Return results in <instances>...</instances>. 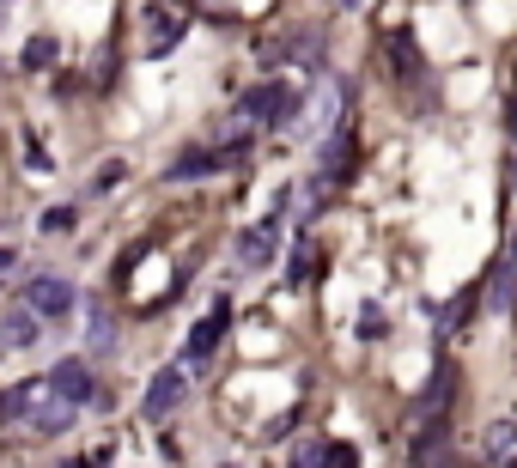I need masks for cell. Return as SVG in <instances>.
Listing matches in <instances>:
<instances>
[{"label":"cell","mask_w":517,"mask_h":468,"mask_svg":"<svg viewBox=\"0 0 517 468\" xmlns=\"http://www.w3.org/2000/svg\"><path fill=\"white\" fill-rule=\"evenodd\" d=\"M299 92H292V86H280V80H262V86H250L244 98H238V128L244 122H262V128H292V116H299Z\"/></svg>","instance_id":"6da1fadb"},{"label":"cell","mask_w":517,"mask_h":468,"mask_svg":"<svg viewBox=\"0 0 517 468\" xmlns=\"http://www.w3.org/2000/svg\"><path fill=\"white\" fill-rule=\"evenodd\" d=\"M19 310H31L37 323H61L67 310H73V280H61V274H31Z\"/></svg>","instance_id":"7a4b0ae2"},{"label":"cell","mask_w":517,"mask_h":468,"mask_svg":"<svg viewBox=\"0 0 517 468\" xmlns=\"http://www.w3.org/2000/svg\"><path fill=\"white\" fill-rule=\"evenodd\" d=\"M445 420H451V408H414V432H408V462L414 468H432L438 456H445Z\"/></svg>","instance_id":"3957f363"},{"label":"cell","mask_w":517,"mask_h":468,"mask_svg":"<svg viewBox=\"0 0 517 468\" xmlns=\"http://www.w3.org/2000/svg\"><path fill=\"white\" fill-rule=\"evenodd\" d=\"M299 116H305V134H335L341 116H347V80H323L317 98L299 104Z\"/></svg>","instance_id":"277c9868"},{"label":"cell","mask_w":517,"mask_h":468,"mask_svg":"<svg viewBox=\"0 0 517 468\" xmlns=\"http://www.w3.org/2000/svg\"><path fill=\"white\" fill-rule=\"evenodd\" d=\"M49 396H55V402H67V408H86V402H98L92 365H86V359H61V365L49 371Z\"/></svg>","instance_id":"5b68a950"},{"label":"cell","mask_w":517,"mask_h":468,"mask_svg":"<svg viewBox=\"0 0 517 468\" xmlns=\"http://www.w3.org/2000/svg\"><path fill=\"white\" fill-rule=\"evenodd\" d=\"M226 329H232V304H213L207 317H201V323L189 329V341H183V359H189V365L201 371V365H207V359L219 353V341H226Z\"/></svg>","instance_id":"8992f818"},{"label":"cell","mask_w":517,"mask_h":468,"mask_svg":"<svg viewBox=\"0 0 517 468\" xmlns=\"http://www.w3.org/2000/svg\"><path fill=\"white\" fill-rule=\"evenodd\" d=\"M183 396H189V377H183L177 365H165V371H153V383H146L140 414H146V420H171V414L183 408Z\"/></svg>","instance_id":"52a82bcc"},{"label":"cell","mask_w":517,"mask_h":468,"mask_svg":"<svg viewBox=\"0 0 517 468\" xmlns=\"http://www.w3.org/2000/svg\"><path fill=\"white\" fill-rule=\"evenodd\" d=\"M274 250H280V219H274V213H268L262 225H250V231H238V262H244V268H268Z\"/></svg>","instance_id":"ba28073f"},{"label":"cell","mask_w":517,"mask_h":468,"mask_svg":"<svg viewBox=\"0 0 517 468\" xmlns=\"http://www.w3.org/2000/svg\"><path fill=\"white\" fill-rule=\"evenodd\" d=\"M49 402V377H25L13 389H0V420H31Z\"/></svg>","instance_id":"9c48e42d"},{"label":"cell","mask_w":517,"mask_h":468,"mask_svg":"<svg viewBox=\"0 0 517 468\" xmlns=\"http://www.w3.org/2000/svg\"><path fill=\"white\" fill-rule=\"evenodd\" d=\"M481 456H487L493 468H517V420H493V426L481 432Z\"/></svg>","instance_id":"30bf717a"},{"label":"cell","mask_w":517,"mask_h":468,"mask_svg":"<svg viewBox=\"0 0 517 468\" xmlns=\"http://www.w3.org/2000/svg\"><path fill=\"white\" fill-rule=\"evenodd\" d=\"M177 37H183V19H177L171 7H153V13H146V55L177 49Z\"/></svg>","instance_id":"8fae6325"},{"label":"cell","mask_w":517,"mask_h":468,"mask_svg":"<svg viewBox=\"0 0 517 468\" xmlns=\"http://www.w3.org/2000/svg\"><path fill=\"white\" fill-rule=\"evenodd\" d=\"M511 304H517V262L499 256L493 274H487V310H511Z\"/></svg>","instance_id":"7c38bea8"},{"label":"cell","mask_w":517,"mask_h":468,"mask_svg":"<svg viewBox=\"0 0 517 468\" xmlns=\"http://www.w3.org/2000/svg\"><path fill=\"white\" fill-rule=\"evenodd\" d=\"M43 335V323L31 317V310H7V317H0V347L7 353H19V347H31Z\"/></svg>","instance_id":"4fadbf2b"},{"label":"cell","mask_w":517,"mask_h":468,"mask_svg":"<svg viewBox=\"0 0 517 468\" xmlns=\"http://www.w3.org/2000/svg\"><path fill=\"white\" fill-rule=\"evenodd\" d=\"M73 414H80V408H67V402H55V396H49V402L31 414V432H37V438H55V432H67V426H73Z\"/></svg>","instance_id":"5bb4252c"},{"label":"cell","mask_w":517,"mask_h":468,"mask_svg":"<svg viewBox=\"0 0 517 468\" xmlns=\"http://www.w3.org/2000/svg\"><path fill=\"white\" fill-rule=\"evenodd\" d=\"M55 55H61V43L49 37V31H37V37H25V49H19V67H55Z\"/></svg>","instance_id":"9a60e30c"},{"label":"cell","mask_w":517,"mask_h":468,"mask_svg":"<svg viewBox=\"0 0 517 468\" xmlns=\"http://www.w3.org/2000/svg\"><path fill=\"white\" fill-rule=\"evenodd\" d=\"M323 456H329V444H317V438H305V444H292V456H286V468H323Z\"/></svg>","instance_id":"2e32d148"},{"label":"cell","mask_w":517,"mask_h":468,"mask_svg":"<svg viewBox=\"0 0 517 468\" xmlns=\"http://www.w3.org/2000/svg\"><path fill=\"white\" fill-rule=\"evenodd\" d=\"M110 341H116V329H110V310H98V304H92V347H98V353H110Z\"/></svg>","instance_id":"e0dca14e"},{"label":"cell","mask_w":517,"mask_h":468,"mask_svg":"<svg viewBox=\"0 0 517 468\" xmlns=\"http://www.w3.org/2000/svg\"><path fill=\"white\" fill-rule=\"evenodd\" d=\"M73 219H80L73 207H49V213H43V231H55V238H61V231H73Z\"/></svg>","instance_id":"ac0fdd59"},{"label":"cell","mask_w":517,"mask_h":468,"mask_svg":"<svg viewBox=\"0 0 517 468\" xmlns=\"http://www.w3.org/2000/svg\"><path fill=\"white\" fill-rule=\"evenodd\" d=\"M323 468H359V450H353V444H329Z\"/></svg>","instance_id":"d6986e66"},{"label":"cell","mask_w":517,"mask_h":468,"mask_svg":"<svg viewBox=\"0 0 517 468\" xmlns=\"http://www.w3.org/2000/svg\"><path fill=\"white\" fill-rule=\"evenodd\" d=\"M311 268H317V250H311V244H299V256H292V268H286V274H292V280H311Z\"/></svg>","instance_id":"ffe728a7"},{"label":"cell","mask_w":517,"mask_h":468,"mask_svg":"<svg viewBox=\"0 0 517 468\" xmlns=\"http://www.w3.org/2000/svg\"><path fill=\"white\" fill-rule=\"evenodd\" d=\"M359 335H365V341L384 335V317H378V310H365V317H359Z\"/></svg>","instance_id":"44dd1931"},{"label":"cell","mask_w":517,"mask_h":468,"mask_svg":"<svg viewBox=\"0 0 517 468\" xmlns=\"http://www.w3.org/2000/svg\"><path fill=\"white\" fill-rule=\"evenodd\" d=\"M110 456H116V450H86V456L73 462V468H110Z\"/></svg>","instance_id":"7402d4cb"},{"label":"cell","mask_w":517,"mask_h":468,"mask_svg":"<svg viewBox=\"0 0 517 468\" xmlns=\"http://www.w3.org/2000/svg\"><path fill=\"white\" fill-rule=\"evenodd\" d=\"M13 268H19V256H13V250H0V286L13 280Z\"/></svg>","instance_id":"603a6c76"},{"label":"cell","mask_w":517,"mask_h":468,"mask_svg":"<svg viewBox=\"0 0 517 468\" xmlns=\"http://www.w3.org/2000/svg\"><path fill=\"white\" fill-rule=\"evenodd\" d=\"M505 128H511V134H517V98H511V104H505Z\"/></svg>","instance_id":"cb8c5ba5"},{"label":"cell","mask_w":517,"mask_h":468,"mask_svg":"<svg viewBox=\"0 0 517 468\" xmlns=\"http://www.w3.org/2000/svg\"><path fill=\"white\" fill-rule=\"evenodd\" d=\"M438 468H463V462H457V456H438Z\"/></svg>","instance_id":"d4e9b609"},{"label":"cell","mask_w":517,"mask_h":468,"mask_svg":"<svg viewBox=\"0 0 517 468\" xmlns=\"http://www.w3.org/2000/svg\"><path fill=\"white\" fill-rule=\"evenodd\" d=\"M505 256H511V262H517V231H511V250H505Z\"/></svg>","instance_id":"484cf974"},{"label":"cell","mask_w":517,"mask_h":468,"mask_svg":"<svg viewBox=\"0 0 517 468\" xmlns=\"http://www.w3.org/2000/svg\"><path fill=\"white\" fill-rule=\"evenodd\" d=\"M511 183H517V159H511Z\"/></svg>","instance_id":"4316f807"},{"label":"cell","mask_w":517,"mask_h":468,"mask_svg":"<svg viewBox=\"0 0 517 468\" xmlns=\"http://www.w3.org/2000/svg\"><path fill=\"white\" fill-rule=\"evenodd\" d=\"M341 7H359V0H341Z\"/></svg>","instance_id":"83f0119b"}]
</instances>
